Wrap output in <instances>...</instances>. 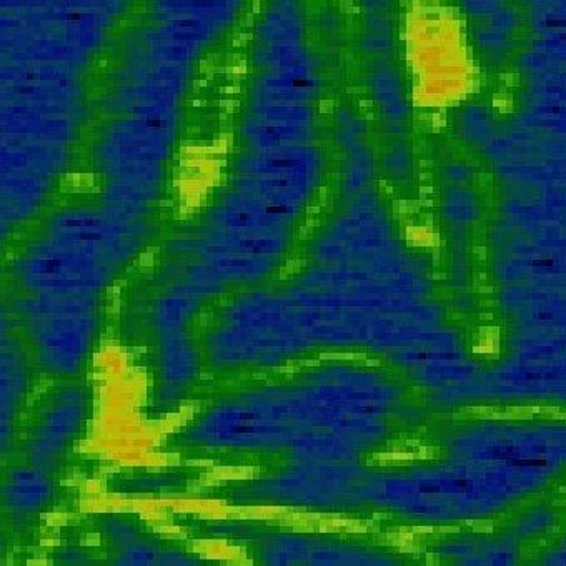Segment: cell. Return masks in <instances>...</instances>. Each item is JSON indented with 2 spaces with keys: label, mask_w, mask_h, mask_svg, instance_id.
Wrapping results in <instances>:
<instances>
[{
  "label": "cell",
  "mask_w": 566,
  "mask_h": 566,
  "mask_svg": "<svg viewBox=\"0 0 566 566\" xmlns=\"http://www.w3.org/2000/svg\"><path fill=\"white\" fill-rule=\"evenodd\" d=\"M321 172V156L305 146L285 147L275 150H255L240 163V176L302 177L317 180Z\"/></svg>",
  "instance_id": "5b68a950"
},
{
  "label": "cell",
  "mask_w": 566,
  "mask_h": 566,
  "mask_svg": "<svg viewBox=\"0 0 566 566\" xmlns=\"http://www.w3.org/2000/svg\"><path fill=\"white\" fill-rule=\"evenodd\" d=\"M84 394L77 388L62 391L51 405L32 443V455L39 463H49L64 452L84 417Z\"/></svg>",
  "instance_id": "277c9868"
},
{
  "label": "cell",
  "mask_w": 566,
  "mask_h": 566,
  "mask_svg": "<svg viewBox=\"0 0 566 566\" xmlns=\"http://www.w3.org/2000/svg\"><path fill=\"white\" fill-rule=\"evenodd\" d=\"M365 134V125L357 115L352 112L344 111L337 117V140L342 147L357 146L360 144L361 137Z\"/></svg>",
  "instance_id": "4fadbf2b"
},
{
  "label": "cell",
  "mask_w": 566,
  "mask_h": 566,
  "mask_svg": "<svg viewBox=\"0 0 566 566\" xmlns=\"http://www.w3.org/2000/svg\"><path fill=\"white\" fill-rule=\"evenodd\" d=\"M364 45L370 52L388 51L390 49V35H388V32L368 31Z\"/></svg>",
  "instance_id": "9a60e30c"
},
{
  "label": "cell",
  "mask_w": 566,
  "mask_h": 566,
  "mask_svg": "<svg viewBox=\"0 0 566 566\" xmlns=\"http://www.w3.org/2000/svg\"><path fill=\"white\" fill-rule=\"evenodd\" d=\"M256 62L263 65L266 71L314 69V61L302 44L259 48L256 49Z\"/></svg>",
  "instance_id": "8fae6325"
},
{
  "label": "cell",
  "mask_w": 566,
  "mask_h": 566,
  "mask_svg": "<svg viewBox=\"0 0 566 566\" xmlns=\"http://www.w3.org/2000/svg\"><path fill=\"white\" fill-rule=\"evenodd\" d=\"M52 483L41 470L19 469L9 475L4 500L15 513H34L51 500Z\"/></svg>",
  "instance_id": "ba28073f"
},
{
  "label": "cell",
  "mask_w": 566,
  "mask_h": 566,
  "mask_svg": "<svg viewBox=\"0 0 566 566\" xmlns=\"http://www.w3.org/2000/svg\"><path fill=\"white\" fill-rule=\"evenodd\" d=\"M169 21L202 22L220 29L235 14L237 0H159Z\"/></svg>",
  "instance_id": "9c48e42d"
},
{
  "label": "cell",
  "mask_w": 566,
  "mask_h": 566,
  "mask_svg": "<svg viewBox=\"0 0 566 566\" xmlns=\"http://www.w3.org/2000/svg\"><path fill=\"white\" fill-rule=\"evenodd\" d=\"M408 164H410V159H408L407 150L403 149L401 144H395L394 149L388 153L387 160H385L388 172L394 174L395 177L403 176L405 170L408 169Z\"/></svg>",
  "instance_id": "5bb4252c"
},
{
  "label": "cell",
  "mask_w": 566,
  "mask_h": 566,
  "mask_svg": "<svg viewBox=\"0 0 566 566\" xmlns=\"http://www.w3.org/2000/svg\"><path fill=\"white\" fill-rule=\"evenodd\" d=\"M347 163H345L344 186L348 192H360L365 189L371 172H374V160L370 150L365 147L364 142L357 146L345 149Z\"/></svg>",
  "instance_id": "7c38bea8"
},
{
  "label": "cell",
  "mask_w": 566,
  "mask_h": 566,
  "mask_svg": "<svg viewBox=\"0 0 566 566\" xmlns=\"http://www.w3.org/2000/svg\"><path fill=\"white\" fill-rule=\"evenodd\" d=\"M22 279L42 295H87L104 279L101 256L81 247H39L24 256Z\"/></svg>",
  "instance_id": "7a4b0ae2"
},
{
  "label": "cell",
  "mask_w": 566,
  "mask_h": 566,
  "mask_svg": "<svg viewBox=\"0 0 566 566\" xmlns=\"http://www.w3.org/2000/svg\"><path fill=\"white\" fill-rule=\"evenodd\" d=\"M259 48H279V45L302 44L304 21L297 2L273 0L272 8L260 22Z\"/></svg>",
  "instance_id": "52a82bcc"
},
{
  "label": "cell",
  "mask_w": 566,
  "mask_h": 566,
  "mask_svg": "<svg viewBox=\"0 0 566 566\" xmlns=\"http://www.w3.org/2000/svg\"><path fill=\"white\" fill-rule=\"evenodd\" d=\"M321 92L314 69L266 71L256 82L255 102L260 104L308 105Z\"/></svg>",
  "instance_id": "8992f818"
},
{
  "label": "cell",
  "mask_w": 566,
  "mask_h": 566,
  "mask_svg": "<svg viewBox=\"0 0 566 566\" xmlns=\"http://www.w3.org/2000/svg\"><path fill=\"white\" fill-rule=\"evenodd\" d=\"M282 2H297V0H282Z\"/></svg>",
  "instance_id": "e0dca14e"
},
{
  "label": "cell",
  "mask_w": 566,
  "mask_h": 566,
  "mask_svg": "<svg viewBox=\"0 0 566 566\" xmlns=\"http://www.w3.org/2000/svg\"><path fill=\"white\" fill-rule=\"evenodd\" d=\"M368 84H370L371 95H374L377 104L380 105L385 117L394 122V124L401 120L405 117L407 107H405L403 95H401L397 74L388 65H377L371 71Z\"/></svg>",
  "instance_id": "30bf717a"
},
{
  "label": "cell",
  "mask_w": 566,
  "mask_h": 566,
  "mask_svg": "<svg viewBox=\"0 0 566 566\" xmlns=\"http://www.w3.org/2000/svg\"><path fill=\"white\" fill-rule=\"evenodd\" d=\"M361 6L368 14H381L390 8V2L388 0H361Z\"/></svg>",
  "instance_id": "2e32d148"
},
{
  "label": "cell",
  "mask_w": 566,
  "mask_h": 566,
  "mask_svg": "<svg viewBox=\"0 0 566 566\" xmlns=\"http://www.w3.org/2000/svg\"><path fill=\"white\" fill-rule=\"evenodd\" d=\"M42 358L55 371H74L91 342L94 314L84 295H44L25 305Z\"/></svg>",
  "instance_id": "6da1fadb"
},
{
  "label": "cell",
  "mask_w": 566,
  "mask_h": 566,
  "mask_svg": "<svg viewBox=\"0 0 566 566\" xmlns=\"http://www.w3.org/2000/svg\"><path fill=\"white\" fill-rule=\"evenodd\" d=\"M314 111L308 105L260 104L243 122V137L253 150L305 146L314 135Z\"/></svg>",
  "instance_id": "3957f363"
}]
</instances>
